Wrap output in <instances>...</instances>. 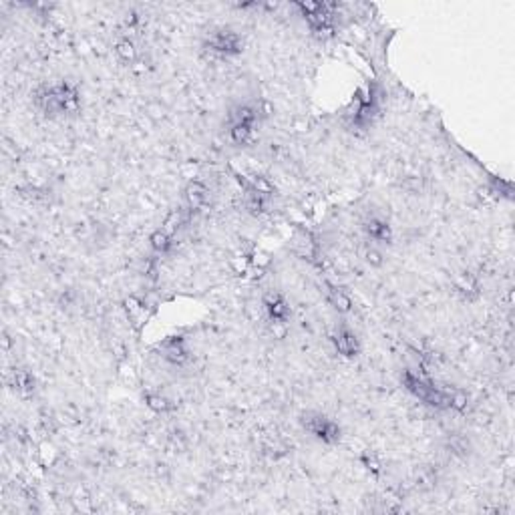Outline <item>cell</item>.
I'll use <instances>...</instances> for the list:
<instances>
[{
  "mask_svg": "<svg viewBox=\"0 0 515 515\" xmlns=\"http://www.w3.org/2000/svg\"><path fill=\"white\" fill-rule=\"evenodd\" d=\"M36 103L49 117L75 113L79 109V89L69 81H58L38 91Z\"/></svg>",
  "mask_w": 515,
  "mask_h": 515,
  "instance_id": "1",
  "label": "cell"
},
{
  "mask_svg": "<svg viewBox=\"0 0 515 515\" xmlns=\"http://www.w3.org/2000/svg\"><path fill=\"white\" fill-rule=\"evenodd\" d=\"M402 385L419 401L427 402V404L435 407V409H451V393L435 387L425 376H419V374H415L413 371H404V374H402Z\"/></svg>",
  "mask_w": 515,
  "mask_h": 515,
  "instance_id": "2",
  "label": "cell"
},
{
  "mask_svg": "<svg viewBox=\"0 0 515 515\" xmlns=\"http://www.w3.org/2000/svg\"><path fill=\"white\" fill-rule=\"evenodd\" d=\"M258 109L254 105H240L229 119V139L233 145L250 144L256 135Z\"/></svg>",
  "mask_w": 515,
  "mask_h": 515,
  "instance_id": "3",
  "label": "cell"
},
{
  "mask_svg": "<svg viewBox=\"0 0 515 515\" xmlns=\"http://www.w3.org/2000/svg\"><path fill=\"white\" fill-rule=\"evenodd\" d=\"M203 47L214 53V55H220V57H231V55H238L242 53V36L238 32L229 29H220V30H211L209 36L205 38Z\"/></svg>",
  "mask_w": 515,
  "mask_h": 515,
  "instance_id": "4",
  "label": "cell"
},
{
  "mask_svg": "<svg viewBox=\"0 0 515 515\" xmlns=\"http://www.w3.org/2000/svg\"><path fill=\"white\" fill-rule=\"evenodd\" d=\"M304 429L308 431L312 437H316L318 441L326 443V445H334L341 441L343 437V429L336 421L324 417V415H306L302 421Z\"/></svg>",
  "mask_w": 515,
  "mask_h": 515,
  "instance_id": "5",
  "label": "cell"
},
{
  "mask_svg": "<svg viewBox=\"0 0 515 515\" xmlns=\"http://www.w3.org/2000/svg\"><path fill=\"white\" fill-rule=\"evenodd\" d=\"M264 314L268 318L270 324H286L290 318V306L280 294H268L262 302Z\"/></svg>",
  "mask_w": 515,
  "mask_h": 515,
  "instance_id": "6",
  "label": "cell"
},
{
  "mask_svg": "<svg viewBox=\"0 0 515 515\" xmlns=\"http://www.w3.org/2000/svg\"><path fill=\"white\" fill-rule=\"evenodd\" d=\"M365 231H367V236L371 238L372 242H378V244H389L393 240L391 224L380 216H371L365 222Z\"/></svg>",
  "mask_w": 515,
  "mask_h": 515,
  "instance_id": "7",
  "label": "cell"
},
{
  "mask_svg": "<svg viewBox=\"0 0 515 515\" xmlns=\"http://www.w3.org/2000/svg\"><path fill=\"white\" fill-rule=\"evenodd\" d=\"M159 350H161V356L172 365H183L190 358V352H187V346L183 343V339H168L159 346Z\"/></svg>",
  "mask_w": 515,
  "mask_h": 515,
  "instance_id": "8",
  "label": "cell"
},
{
  "mask_svg": "<svg viewBox=\"0 0 515 515\" xmlns=\"http://www.w3.org/2000/svg\"><path fill=\"white\" fill-rule=\"evenodd\" d=\"M334 346H336V350L343 354V356H356L358 354V350H360V343H358V339H356V334L352 332V330H348V328H341L336 334H334Z\"/></svg>",
  "mask_w": 515,
  "mask_h": 515,
  "instance_id": "9",
  "label": "cell"
},
{
  "mask_svg": "<svg viewBox=\"0 0 515 515\" xmlns=\"http://www.w3.org/2000/svg\"><path fill=\"white\" fill-rule=\"evenodd\" d=\"M207 200V190H205V185L200 183V181H194L190 187H187V203H190V207L192 209H198L201 207L203 203Z\"/></svg>",
  "mask_w": 515,
  "mask_h": 515,
  "instance_id": "10",
  "label": "cell"
},
{
  "mask_svg": "<svg viewBox=\"0 0 515 515\" xmlns=\"http://www.w3.org/2000/svg\"><path fill=\"white\" fill-rule=\"evenodd\" d=\"M115 53L119 55L121 60H125V62H133V60L137 58V49H135V45H133L129 38L119 41L117 47H115Z\"/></svg>",
  "mask_w": 515,
  "mask_h": 515,
  "instance_id": "11",
  "label": "cell"
},
{
  "mask_svg": "<svg viewBox=\"0 0 515 515\" xmlns=\"http://www.w3.org/2000/svg\"><path fill=\"white\" fill-rule=\"evenodd\" d=\"M151 246H153V250H157V252H165V250L172 246V233L163 228L157 229V231L151 236Z\"/></svg>",
  "mask_w": 515,
  "mask_h": 515,
  "instance_id": "12",
  "label": "cell"
},
{
  "mask_svg": "<svg viewBox=\"0 0 515 515\" xmlns=\"http://www.w3.org/2000/svg\"><path fill=\"white\" fill-rule=\"evenodd\" d=\"M145 401H147V407L149 409H153V411H157V413H165V411H170L172 409V401L168 399V397H163V395H147L145 397Z\"/></svg>",
  "mask_w": 515,
  "mask_h": 515,
  "instance_id": "13",
  "label": "cell"
},
{
  "mask_svg": "<svg viewBox=\"0 0 515 515\" xmlns=\"http://www.w3.org/2000/svg\"><path fill=\"white\" fill-rule=\"evenodd\" d=\"M330 298H332L334 308H336V310H341V312H348V310H350V306H352V302H350L348 294H344L343 290H339V288H332Z\"/></svg>",
  "mask_w": 515,
  "mask_h": 515,
  "instance_id": "14",
  "label": "cell"
},
{
  "mask_svg": "<svg viewBox=\"0 0 515 515\" xmlns=\"http://www.w3.org/2000/svg\"><path fill=\"white\" fill-rule=\"evenodd\" d=\"M14 382H16V387L23 391V393H29V391H32L34 389V378L30 376L29 372H25V371H21V372H16V376H14Z\"/></svg>",
  "mask_w": 515,
  "mask_h": 515,
  "instance_id": "15",
  "label": "cell"
},
{
  "mask_svg": "<svg viewBox=\"0 0 515 515\" xmlns=\"http://www.w3.org/2000/svg\"><path fill=\"white\" fill-rule=\"evenodd\" d=\"M367 256H369V262H372V264H380V254H378V252L371 250V252H369Z\"/></svg>",
  "mask_w": 515,
  "mask_h": 515,
  "instance_id": "16",
  "label": "cell"
}]
</instances>
